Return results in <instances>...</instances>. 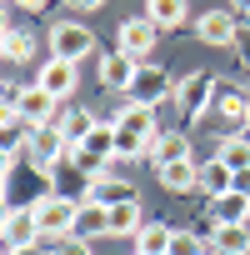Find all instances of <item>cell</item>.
I'll return each instance as SVG.
<instances>
[{
	"label": "cell",
	"mask_w": 250,
	"mask_h": 255,
	"mask_svg": "<svg viewBox=\"0 0 250 255\" xmlns=\"http://www.w3.org/2000/svg\"><path fill=\"white\" fill-rule=\"evenodd\" d=\"M70 5H75V10H100L105 0H70Z\"/></svg>",
	"instance_id": "d6a6232c"
},
{
	"label": "cell",
	"mask_w": 250,
	"mask_h": 255,
	"mask_svg": "<svg viewBox=\"0 0 250 255\" xmlns=\"http://www.w3.org/2000/svg\"><path fill=\"white\" fill-rule=\"evenodd\" d=\"M0 200H5V180H0Z\"/></svg>",
	"instance_id": "f35d334b"
},
{
	"label": "cell",
	"mask_w": 250,
	"mask_h": 255,
	"mask_svg": "<svg viewBox=\"0 0 250 255\" xmlns=\"http://www.w3.org/2000/svg\"><path fill=\"white\" fill-rule=\"evenodd\" d=\"M155 40H160V35H155V25H150L145 15H135V20H125V25L115 30V50H120V55H130L135 65H145V55L155 50Z\"/></svg>",
	"instance_id": "277c9868"
},
{
	"label": "cell",
	"mask_w": 250,
	"mask_h": 255,
	"mask_svg": "<svg viewBox=\"0 0 250 255\" xmlns=\"http://www.w3.org/2000/svg\"><path fill=\"white\" fill-rule=\"evenodd\" d=\"M90 50H95V30H90V25H80V20H60V25L50 30V55H55V60L80 65Z\"/></svg>",
	"instance_id": "3957f363"
},
{
	"label": "cell",
	"mask_w": 250,
	"mask_h": 255,
	"mask_svg": "<svg viewBox=\"0 0 250 255\" xmlns=\"http://www.w3.org/2000/svg\"><path fill=\"white\" fill-rule=\"evenodd\" d=\"M15 120L25 125V130H40V125H55L60 115H55V100H50L40 85H25V90L15 95Z\"/></svg>",
	"instance_id": "5b68a950"
},
{
	"label": "cell",
	"mask_w": 250,
	"mask_h": 255,
	"mask_svg": "<svg viewBox=\"0 0 250 255\" xmlns=\"http://www.w3.org/2000/svg\"><path fill=\"white\" fill-rule=\"evenodd\" d=\"M215 115H225L235 130L250 125V85H220L215 90Z\"/></svg>",
	"instance_id": "9c48e42d"
},
{
	"label": "cell",
	"mask_w": 250,
	"mask_h": 255,
	"mask_svg": "<svg viewBox=\"0 0 250 255\" xmlns=\"http://www.w3.org/2000/svg\"><path fill=\"white\" fill-rule=\"evenodd\" d=\"M90 200H95V205H105V210H115V205H125V200H135V185L125 180V175H115V170H110V175H100V180L90 185Z\"/></svg>",
	"instance_id": "4fadbf2b"
},
{
	"label": "cell",
	"mask_w": 250,
	"mask_h": 255,
	"mask_svg": "<svg viewBox=\"0 0 250 255\" xmlns=\"http://www.w3.org/2000/svg\"><path fill=\"white\" fill-rule=\"evenodd\" d=\"M60 255H95V250H90V240H65Z\"/></svg>",
	"instance_id": "83f0119b"
},
{
	"label": "cell",
	"mask_w": 250,
	"mask_h": 255,
	"mask_svg": "<svg viewBox=\"0 0 250 255\" xmlns=\"http://www.w3.org/2000/svg\"><path fill=\"white\" fill-rule=\"evenodd\" d=\"M95 235H110V210L95 205V200H80V210H75V240H95Z\"/></svg>",
	"instance_id": "e0dca14e"
},
{
	"label": "cell",
	"mask_w": 250,
	"mask_h": 255,
	"mask_svg": "<svg viewBox=\"0 0 250 255\" xmlns=\"http://www.w3.org/2000/svg\"><path fill=\"white\" fill-rule=\"evenodd\" d=\"M170 240H175V230H170V225L145 220V225H140V235H135V250H140V255H170Z\"/></svg>",
	"instance_id": "44dd1931"
},
{
	"label": "cell",
	"mask_w": 250,
	"mask_h": 255,
	"mask_svg": "<svg viewBox=\"0 0 250 255\" xmlns=\"http://www.w3.org/2000/svg\"><path fill=\"white\" fill-rule=\"evenodd\" d=\"M10 165H15V155H10V150H0V180L10 175Z\"/></svg>",
	"instance_id": "1f68e13d"
},
{
	"label": "cell",
	"mask_w": 250,
	"mask_h": 255,
	"mask_svg": "<svg viewBox=\"0 0 250 255\" xmlns=\"http://www.w3.org/2000/svg\"><path fill=\"white\" fill-rule=\"evenodd\" d=\"M150 160H155V170L170 165V160H190V140H185V130H160V135L150 140Z\"/></svg>",
	"instance_id": "9a60e30c"
},
{
	"label": "cell",
	"mask_w": 250,
	"mask_h": 255,
	"mask_svg": "<svg viewBox=\"0 0 250 255\" xmlns=\"http://www.w3.org/2000/svg\"><path fill=\"white\" fill-rule=\"evenodd\" d=\"M115 155L120 160H145L150 155V140L135 135V130H125V125H115Z\"/></svg>",
	"instance_id": "cb8c5ba5"
},
{
	"label": "cell",
	"mask_w": 250,
	"mask_h": 255,
	"mask_svg": "<svg viewBox=\"0 0 250 255\" xmlns=\"http://www.w3.org/2000/svg\"><path fill=\"white\" fill-rule=\"evenodd\" d=\"M30 55H35V40H30V30L10 25V35H5V60H30Z\"/></svg>",
	"instance_id": "484cf974"
},
{
	"label": "cell",
	"mask_w": 250,
	"mask_h": 255,
	"mask_svg": "<svg viewBox=\"0 0 250 255\" xmlns=\"http://www.w3.org/2000/svg\"><path fill=\"white\" fill-rule=\"evenodd\" d=\"M35 85H40V90H45V95H50V100L60 105L65 95H75V65H70V60H55V55H50V60H45V65L35 70Z\"/></svg>",
	"instance_id": "52a82bcc"
},
{
	"label": "cell",
	"mask_w": 250,
	"mask_h": 255,
	"mask_svg": "<svg viewBox=\"0 0 250 255\" xmlns=\"http://www.w3.org/2000/svg\"><path fill=\"white\" fill-rule=\"evenodd\" d=\"M185 15H190L185 0H145V20L155 30H175V25H185Z\"/></svg>",
	"instance_id": "d6986e66"
},
{
	"label": "cell",
	"mask_w": 250,
	"mask_h": 255,
	"mask_svg": "<svg viewBox=\"0 0 250 255\" xmlns=\"http://www.w3.org/2000/svg\"><path fill=\"white\" fill-rule=\"evenodd\" d=\"M100 85L105 90H125V95H130V85H135V75H140V65L130 60V55H120V50H105L100 55Z\"/></svg>",
	"instance_id": "ba28073f"
},
{
	"label": "cell",
	"mask_w": 250,
	"mask_h": 255,
	"mask_svg": "<svg viewBox=\"0 0 250 255\" xmlns=\"http://www.w3.org/2000/svg\"><path fill=\"white\" fill-rule=\"evenodd\" d=\"M80 150H85V155H95V160H110V155H115V125H110V120H100V125H95V135H90Z\"/></svg>",
	"instance_id": "d4e9b609"
},
{
	"label": "cell",
	"mask_w": 250,
	"mask_h": 255,
	"mask_svg": "<svg viewBox=\"0 0 250 255\" xmlns=\"http://www.w3.org/2000/svg\"><path fill=\"white\" fill-rule=\"evenodd\" d=\"M235 190H240V195H250V170H235Z\"/></svg>",
	"instance_id": "4dcf8cb0"
},
{
	"label": "cell",
	"mask_w": 250,
	"mask_h": 255,
	"mask_svg": "<svg viewBox=\"0 0 250 255\" xmlns=\"http://www.w3.org/2000/svg\"><path fill=\"white\" fill-rule=\"evenodd\" d=\"M205 250H210V240H200L190 230H175V240H170V255H205Z\"/></svg>",
	"instance_id": "4316f807"
},
{
	"label": "cell",
	"mask_w": 250,
	"mask_h": 255,
	"mask_svg": "<svg viewBox=\"0 0 250 255\" xmlns=\"http://www.w3.org/2000/svg\"><path fill=\"white\" fill-rule=\"evenodd\" d=\"M140 225H145L140 200H125V205H115V210H110V235H140Z\"/></svg>",
	"instance_id": "603a6c76"
},
{
	"label": "cell",
	"mask_w": 250,
	"mask_h": 255,
	"mask_svg": "<svg viewBox=\"0 0 250 255\" xmlns=\"http://www.w3.org/2000/svg\"><path fill=\"white\" fill-rule=\"evenodd\" d=\"M0 90H5V85H0Z\"/></svg>",
	"instance_id": "7bdbcfd3"
},
{
	"label": "cell",
	"mask_w": 250,
	"mask_h": 255,
	"mask_svg": "<svg viewBox=\"0 0 250 255\" xmlns=\"http://www.w3.org/2000/svg\"><path fill=\"white\" fill-rule=\"evenodd\" d=\"M155 180H160L170 195H185V190H200V165H195V155H190V160H170V165L155 170Z\"/></svg>",
	"instance_id": "30bf717a"
},
{
	"label": "cell",
	"mask_w": 250,
	"mask_h": 255,
	"mask_svg": "<svg viewBox=\"0 0 250 255\" xmlns=\"http://www.w3.org/2000/svg\"><path fill=\"white\" fill-rule=\"evenodd\" d=\"M110 125H125V130H135V135H145V140L160 135V125H155V110H150V105H125Z\"/></svg>",
	"instance_id": "ffe728a7"
},
{
	"label": "cell",
	"mask_w": 250,
	"mask_h": 255,
	"mask_svg": "<svg viewBox=\"0 0 250 255\" xmlns=\"http://www.w3.org/2000/svg\"><path fill=\"white\" fill-rule=\"evenodd\" d=\"M200 190L215 200V195H230L235 190V170L220 160V155H210V160H200Z\"/></svg>",
	"instance_id": "2e32d148"
},
{
	"label": "cell",
	"mask_w": 250,
	"mask_h": 255,
	"mask_svg": "<svg viewBox=\"0 0 250 255\" xmlns=\"http://www.w3.org/2000/svg\"><path fill=\"white\" fill-rule=\"evenodd\" d=\"M195 35H200L205 45H230V40H235V10H205V15L195 20Z\"/></svg>",
	"instance_id": "8fae6325"
},
{
	"label": "cell",
	"mask_w": 250,
	"mask_h": 255,
	"mask_svg": "<svg viewBox=\"0 0 250 255\" xmlns=\"http://www.w3.org/2000/svg\"><path fill=\"white\" fill-rule=\"evenodd\" d=\"M5 255H45V250H35V245H15V250H5Z\"/></svg>",
	"instance_id": "836d02e7"
},
{
	"label": "cell",
	"mask_w": 250,
	"mask_h": 255,
	"mask_svg": "<svg viewBox=\"0 0 250 255\" xmlns=\"http://www.w3.org/2000/svg\"><path fill=\"white\" fill-rule=\"evenodd\" d=\"M95 125H100V115H95V110H75V115H60V130H65V140H70V145H85V140L95 135Z\"/></svg>",
	"instance_id": "7402d4cb"
},
{
	"label": "cell",
	"mask_w": 250,
	"mask_h": 255,
	"mask_svg": "<svg viewBox=\"0 0 250 255\" xmlns=\"http://www.w3.org/2000/svg\"><path fill=\"white\" fill-rule=\"evenodd\" d=\"M5 35H10V30H5ZM5 35H0V60H5Z\"/></svg>",
	"instance_id": "8d00e7d4"
},
{
	"label": "cell",
	"mask_w": 250,
	"mask_h": 255,
	"mask_svg": "<svg viewBox=\"0 0 250 255\" xmlns=\"http://www.w3.org/2000/svg\"><path fill=\"white\" fill-rule=\"evenodd\" d=\"M0 5H5V0H0Z\"/></svg>",
	"instance_id": "b9f144b4"
},
{
	"label": "cell",
	"mask_w": 250,
	"mask_h": 255,
	"mask_svg": "<svg viewBox=\"0 0 250 255\" xmlns=\"http://www.w3.org/2000/svg\"><path fill=\"white\" fill-rule=\"evenodd\" d=\"M205 255H215V250H205Z\"/></svg>",
	"instance_id": "60d3db41"
},
{
	"label": "cell",
	"mask_w": 250,
	"mask_h": 255,
	"mask_svg": "<svg viewBox=\"0 0 250 255\" xmlns=\"http://www.w3.org/2000/svg\"><path fill=\"white\" fill-rule=\"evenodd\" d=\"M130 255H140V250H130Z\"/></svg>",
	"instance_id": "ab89813d"
},
{
	"label": "cell",
	"mask_w": 250,
	"mask_h": 255,
	"mask_svg": "<svg viewBox=\"0 0 250 255\" xmlns=\"http://www.w3.org/2000/svg\"><path fill=\"white\" fill-rule=\"evenodd\" d=\"M160 100H175V80L160 70V65H140L135 85H130V105H160Z\"/></svg>",
	"instance_id": "8992f818"
},
{
	"label": "cell",
	"mask_w": 250,
	"mask_h": 255,
	"mask_svg": "<svg viewBox=\"0 0 250 255\" xmlns=\"http://www.w3.org/2000/svg\"><path fill=\"white\" fill-rule=\"evenodd\" d=\"M210 225H250V195L230 190L210 200Z\"/></svg>",
	"instance_id": "7c38bea8"
},
{
	"label": "cell",
	"mask_w": 250,
	"mask_h": 255,
	"mask_svg": "<svg viewBox=\"0 0 250 255\" xmlns=\"http://www.w3.org/2000/svg\"><path fill=\"white\" fill-rule=\"evenodd\" d=\"M215 90H220V80H215L210 70L180 75V80H175V105H180V115H205V110H215Z\"/></svg>",
	"instance_id": "7a4b0ae2"
},
{
	"label": "cell",
	"mask_w": 250,
	"mask_h": 255,
	"mask_svg": "<svg viewBox=\"0 0 250 255\" xmlns=\"http://www.w3.org/2000/svg\"><path fill=\"white\" fill-rule=\"evenodd\" d=\"M35 230L40 235H50V240H75V210H80V200H65V195H55V190H45V195H35Z\"/></svg>",
	"instance_id": "6da1fadb"
},
{
	"label": "cell",
	"mask_w": 250,
	"mask_h": 255,
	"mask_svg": "<svg viewBox=\"0 0 250 255\" xmlns=\"http://www.w3.org/2000/svg\"><path fill=\"white\" fill-rule=\"evenodd\" d=\"M235 10H250V0H235Z\"/></svg>",
	"instance_id": "74e56055"
},
{
	"label": "cell",
	"mask_w": 250,
	"mask_h": 255,
	"mask_svg": "<svg viewBox=\"0 0 250 255\" xmlns=\"http://www.w3.org/2000/svg\"><path fill=\"white\" fill-rule=\"evenodd\" d=\"M15 5H20V10H30V15H40V10L50 5V0H15Z\"/></svg>",
	"instance_id": "f546056e"
},
{
	"label": "cell",
	"mask_w": 250,
	"mask_h": 255,
	"mask_svg": "<svg viewBox=\"0 0 250 255\" xmlns=\"http://www.w3.org/2000/svg\"><path fill=\"white\" fill-rule=\"evenodd\" d=\"M10 30V20H5V5H0V35H5Z\"/></svg>",
	"instance_id": "d590c367"
},
{
	"label": "cell",
	"mask_w": 250,
	"mask_h": 255,
	"mask_svg": "<svg viewBox=\"0 0 250 255\" xmlns=\"http://www.w3.org/2000/svg\"><path fill=\"white\" fill-rule=\"evenodd\" d=\"M215 255H250V225H210Z\"/></svg>",
	"instance_id": "ac0fdd59"
},
{
	"label": "cell",
	"mask_w": 250,
	"mask_h": 255,
	"mask_svg": "<svg viewBox=\"0 0 250 255\" xmlns=\"http://www.w3.org/2000/svg\"><path fill=\"white\" fill-rule=\"evenodd\" d=\"M5 220H10V200H0V230H5Z\"/></svg>",
	"instance_id": "e575fe53"
},
{
	"label": "cell",
	"mask_w": 250,
	"mask_h": 255,
	"mask_svg": "<svg viewBox=\"0 0 250 255\" xmlns=\"http://www.w3.org/2000/svg\"><path fill=\"white\" fill-rule=\"evenodd\" d=\"M10 125H20V120H15V105L0 100V130H10Z\"/></svg>",
	"instance_id": "f1b7e54d"
},
{
	"label": "cell",
	"mask_w": 250,
	"mask_h": 255,
	"mask_svg": "<svg viewBox=\"0 0 250 255\" xmlns=\"http://www.w3.org/2000/svg\"><path fill=\"white\" fill-rule=\"evenodd\" d=\"M35 210L30 205H20V210H10V220H5V230H0V245L5 250H15V245H35Z\"/></svg>",
	"instance_id": "5bb4252c"
}]
</instances>
